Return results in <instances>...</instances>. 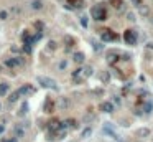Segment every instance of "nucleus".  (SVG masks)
<instances>
[{
  "label": "nucleus",
  "instance_id": "obj_21",
  "mask_svg": "<svg viewBox=\"0 0 153 142\" xmlns=\"http://www.w3.org/2000/svg\"><path fill=\"white\" fill-rule=\"evenodd\" d=\"M89 135H91V129H89V127L82 131V137H89Z\"/></svg>",
  "mask_w": 153,
  "mask_h": 142
},
{
  "label": "nucleus",
  "instance_id": "obj_32",
  "mask_svg": "<svg viewBox=\"0 0 153 142\" xmlns=\"http://www.w3.org/2000/svg\"><path fill=\"white\" fill-rule=\"evenodd\" d=\"M152 23H153V18H152Z\"/></svg>",
  "mask_w": 153,
  "mask_h": 142
},
{
  "label": "nucleus",
  "instance_id": "obj_8",
  "mask_svg": "<svg viewBox=\"0 0 153 142\" xmlns=\"http://www.w3.org/2000/svg\"><path fill=\"white\" fill-rule=\"evenodd\" d=\"M30 7H31L33 10H41L43 8V0H31V2H30Z\"/></svg>",
  "mask_w": 153,
  "mask_h": 142
},
{
  "label": "nucleus",
  "instance_id": "obj_15",
  "mask_svg": "<svg viewBox=\"0 0 153 142\" xmlns=\"http://www.w3.org/2000/svg\"><path fill=\"white\" fill-rule=\"evenodd\" d=\"M112 4H114L115 8H119V10H124V2H122V0H112Z\"/></svg>",
  "mask_w": 153,
  "mask_h": 142
},
{
  "label": "nucleus",
  "instance_id": "obj_29",
  "mask_svg": "<svg viewBox=\"0 0 153 142\" xmlns=\"http://www.w3.org/2000/svg\"><path fill=\"white\" fill-rule=\"evenodd\" d=\"M5 142H17V137H15V139H8V141H5Z\"/></svg>",
  "mask_w": 153,
  "mask_h": 142
},
{
  "label": "nucleus",
  "instance_id": "obj_14",
  "mask_svg": "<svg viewBox=\"0 0 153 142\" xmlns=\"http://www.w3.org/2000/svg\"><path fill=\"white\" fill-rule=\"evenodd\" d=\"M23 134H25V131H23V127H15V135H17V139H20V137H23Z\"/></svg>",
  "mask_w": 153,
  "mask_h": 142
},
{
  "label": "nucleus",
  "instance_id": "obj_3",
  "mask_svg": "<svg viewBox=\"0 0 153 142\" xmlns=\"http://www.w3.org/2000/svg\"><path fill=\"white\" fill-rule=\"evenodd\" d=\"M137 32L135 30H127V32L124 33V40L127 41V45H135L137 43Z\"/></svg>",
  "mask_w": 153,
  "mask_h": 142
},
{
  "label": "nucleus",
  "instance_id": "obj_17",
  "mask_svg": "<svg viewBox=\"0 0 153 142\" xmlns=\"http://www.w3.org/2000/svg\"><path fill=\"white\" fill-rule=\"evenodd\" d=\"M18 98H20V96H18V94H17V91H15V92H12L10 96H8V101H10V103H15V101H17Z\"/></svg>",
  "mask_w": 153,
  "mask_h": 142
},
{
  "label": "nucleus",
  "instance_id": "obj_19",
  "mask_svg": "<svg viewBox=\"0 0 153 142\" xmlns=\"http://www.w3.org/2000/svg\"><path fill=\"white\" fill-rule=\"evenodd\" d=\"M81 25L84 27V28L87 27V17H86V15H84V17H81Z\"/></svg>",
  "mask_w": 153,
  "mask_h": 142
},
{
  "label": "nucleus",
  "instance_id": "obj_30",
  "mask_svg": "<svg viewBox=\"0 0 153 142\" xmlns=\"http://www.w3.org/2000/svg\"><path fill=\"white\" fill-rule=\"evenodd\" d=\"M148 50H153V43H150V45H148Z\"/></svg>",
  "mask_w": 153,
  "mask_h": 142
},
{
  "label": "nucleus",
  "instance_id": "obj_11",
  "mask_svg": "<svg viewBox=\"0 0 153 142\" xmlns=\"http://www.w3.org/2000/svg\"><path fill=\"white\" fill-rule=\"evenodd\" d=\"M45 112H51V111L54 109V104H53V101L51 99H46V103H45Z\"/></svg>",
  "mask_w": 153,
  "mask_h": 142
},
{
  "label": "nucleus",
  "instance_id": "obj_2",
  "mask_svg": "<svg viewBox=\"0 0 153 142\" xmlns=\"http://www.w3.org/2000/svg\"><path fill=\"white\" fill-rule=\"evenodd\" d=\"M91 15H92V18H94V20H97V21L105 20V17H107L105 8H104L102 5H96V7H92V10H91Z\"/></svg>",
  "mask_w": 153,
  "mask_h": 142
},
{
  "label": "nucleus",
  "instance_id": "obj_22",
  "mask_svg": "<svg viewBox=\"0 0 153 142\" xmlns=\"http://www.w3.org/2000/svg\"><path fill=\"white\" fill-rule=\"evenodd\" d=\"M140 13H142V15H148L150 12H148V8H146V7H140Z\"/></svg>",
  "mask_w": 153,
  "mask_h": 142
},
{
  "label": "nucleus",
  "instance_id": "obj_31",
  "mask_svg": "<svg viewBox=\"0 0 153 142\" xmlns=\"http://www.w3.org/2000/svg\"><path fill=\"white\" fill-rule=\"evenodd\" d=\"M0 109H2V104H0Z\"/></svg>",
  "mask_w": 153,
  "mask_h": 142
},
{
  "label": "nucleus",
  "instance_id": "obj_10",
  "mask_svg": "<svg viewBox=\"0 0 153 142\" xmlns=\"http://www.w3.org/2000/svg\"><path fill=\"white\" fill-rule=\"evenodd\" d=\"M84 53H81V51H78V53H74V55H72V60H74L76 61V63H79V64H81V63H84Z\"/></svg>",
  "mask_w": 153,
  "mask_h": 142
},
{
  "label": "nucleus",
  "instance_id": "obj_24",
  "mask_svg": "<svg viewBox=\"0 0 153 142\" xmlns=\"http://www.w3.org/2000/svg\"><path fill=\"white\" fill-rule=\"evenodd\" d=\"M127 20L133 21V20H135V15H133V13H127Z\"/></svg>",
  "mask_w": 153,
  "mask_h": 142
},
{
  "label": "nucleus",
  "instance_id": "obj_6",
  "mask_svg": "<svg viewBox=\"0 0 153 142\" xmlns=\"http://www.w3.org/2000/svg\"><path fill=\"white\" fill-rule=\"evenodd\" d=\"M18 64H23V60H21L20 56H15V58H8V60H5V66H7V68H15V66H18Z\"/></svg>",
  "mask_w": 153,
  "mask_h": 142
},
{
  "label": "nucleus",
  "instance_id": "obj_28",
  "mask_svg": "<svg viewBox=\"0 0 153 142\" xmlns=\"http://www.w3.org/2000/svg\"><path fill=\"white\" fill-rule=\"evenodd\" d=\"M132 4L133 5H140V0H132Z\"/></svg>",
  "mask_w": 153,
  "mask_h": 142
},
{
  "label": "nucleus",
  "instance_id": "obj_27",
  "mask_svg": "<svg viewBox=\"0 0 153 142\" xmlns=\"http://www.w3.org/2000/svg\"><path fill=\"white\" fill-rule=\"evenodd\" d=\"M4 131H5V126H4V124H0V134H2Z\"/></svg>",
  "mask_w": 153,
  "mask_h": 142
},
{
  "label": "nucleus",
  "instance_id": "obj_25",
  "mask_svg": "<svg viewBox=\"0 0 153 142\" xmlns=\"http://www.w3.org/2000/svg\"><path fill=\"white\" fill-rule=\"evenodd\" d=\"M25 51H26V53H31V51H33L31 45H25Z\"/></svg>",
  "mask_w": 153,
  "mask_h": 142
},
{
  "label": "nucleus",
  "instance_id": "obj_1",
  "mask_svg": "<svg viewBox=\"0 0 153 142\" xmlns=\"http://www.w3.org/2000/svg\"><path fill=\"white\" fill-rule=\"evenodd\" d=\"M36 81H38L40 84L43 86V88H46V89H54V91H58V83L54 81L53 78H50V76H38V78H36Z\"/></svg>",
  "mask_w": 153,
  "mask_h": 142
},
{
  "label": "nucleus",
  "instance_id": "obj_7",
  "mask_svg": "<svg viewBox=\"0 0 153 142\" xmlns=\"http://www.w3.org/2000/svg\"><path fill=\"white\" fill-rule=\"evenodd\" d=\"M100 111H104V112H112V111H114V104L105 101V103L100 104Z\"/></svg>",
  "mask_w": 153,
  "mask_h": 142
},
{
  "label": "nucleus",
  "instance_id": "obj_4",
  "mask_svg": "<svg viewBox=\"0 0 153 142\" xmlns=\"http://www.w3.org/2000/svg\"><path fill=\"white\" fill-rule=\"evenodd\" d=\"M100 38H102V41H115L119 36L115 35V33H112L111 30H104V32L100 33Z\"/></svg>",
  "mask_w": 153,
  "mask_h": 142
},
{
  "label": "nucleus",
  "instance_id": "obj_18",
  "mask_svg": "<svg viewBox=\"0 0 153 142\" xmlns=\"http://www.w3.org/2000/svg\"><path fill=\"white\" fill-rule=\"evenodd\" d=\"M92 46H94V50H96V51H100V50H102V45H100V43H96V41H94Z\"/></svg>",
  "mask_w": 153,
  "mask_h": 142
},
{
  "label": "nucleus",
  "instance_id": "obj_12",
  "mask_svg": "<svg viewBox=\"0 0 153 142\" xmlns=\"http://www.w3.org/2000/svg\"><path fill=\"white\" fill-rule=\"evenodd\" d=\"M8 92V84L7 83H0V96H5Z\"/></svg>",
  "mask_w": 153,
  "mask_h": 142
},
{
  "label": "nucleus",
  "instance_id": "obj_9",
  "mask_svg": "<svg viewBox=\"0 0 153 142\" xmlns=\"http://www.w3.org/2000/svg\"><path fill=\"white\" fill-rule=\"evenodd\" d=\"M81 73H82V79L89 78V76H92V68H91V66H84V68H81Z\"/></svg>",
  "mask_w": 153,
  "mask_h": 142
},
{
  "label": "nucleus",
  "instance_id": "obj_23",
  "mask_svg": "<svg viewBox=\"0 0 153 142\" xmlns=\"http://www.w3.org/2000/svg\"><path fill=\"white\" fill-rule=\"evenodd\" d=\"M48 46H50V50H54V48H56V41H53V40H51V41L48 43Z\"/></svg>",
  "mask_w": 153,
  "mask_h": 142
},
{
  "label": "nucleus",
  "instance_id": "obj_5",
  "mask_svg": "<svg viewBox=\"0 0 153 142\" xmlns=\"http://www.w3.org/2000/svg\"><path fill=\"white\" fill-rule=\"evenodd\" d=\"M17 94L18 96H28V94H33V88H31V84H23L21 88H18L17 89Z\"/></svg>",
  "mask_w": 153,
  "mask_h": 142
},
{
  "label": "nucleus",
  "instance_id": "obj_16",
  "mask_svg": "<svg viewBox=\"0 0 153 142\" xmlns=\"http://www.w3.org/2000/svg\"><path fill=\"white\" fill-rule=\"evenodd\" d=\"M152 109H153L152 103H145V104H143V111H145L146 114H150V112H152Z\"/></svg>",
  "mask_w": 153,
  "mask_h": 142
},
{
  "label": "nucleus",
  "instance_id": "obj_13",
  "mask_svg": "<svg viewBox=\"0 0 153 142\" xmlns=\"http://www.w3.org/2000/svg\"><path fill=\"white\" fill-rule=\"evenodd\" d=\"M26 112H28V103H23L20 107V112H18V116H26Z\"/></svg>",
  "mask_w": 153,
  "mask_h": 142
},
{
  "label": "nucleus",
  "instance_id": "obj_26",
  "mask_svg": "<svg viewBox=\"0 0 153 142\" xmlns=\"http://www.w3.org/2000/svg\"><path fill=\"white\" fill-rule=\"evenodd\" d=\"M64 68H66V61H61V63H59V70H64Z\"/></svg>",
  "mask_w": 153,
  "mask_h": 142
},
{
  "label": "nucleus",
  "instance_id": "obj_20",
  "mask_svg": "<svg viewBox=\"0 0 153 142\" xmlns=\"http://www.w3.org/2000/svg\"><path fill=\"white\" fill-rule=\"evenodd\" d=\"M7 18H8V13L2 10V12H0V20H7Z\"/></svg>",
  "mask_w": 153,
  "mask_h": 142
}]
</instances>
